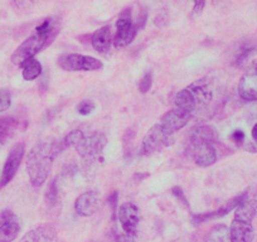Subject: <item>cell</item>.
<instances>
[{"label":"cell","instance_id":"cell-1","mask_svg":"<svg viewBox=\"0 0 257 242\" xmlns=\"http://www.w3.org/2000/svg\"><path fill=\"white\" fill-rule=\"evenodd\" d=\"M62 150L61 143L43 142L34 145L27 155V172L33 187H41L48 179L54 160Z\"/></svg>","mask_w":257,"mask_h":242},{"label":"cell","instance_id":"cell-2","mask_svg":"<svg viewBox=\"0 0 257 242\" xmlns=\"http://www.w3.org/2000/svg\"><path fill=\"white\" fill-rule=\"evenodd\" d=\"M57 19L51 17L47 18L36 28V33L27 38L12 56V62L17 66H22L29 59L34 58L37 54L49 46L58 34Z\"/></svg>","mask_w":257,"mask_h":242},{"label":"cell","instance_id":"cell-3","mask_svg":"<svg viewBox=\"0 0 257 242\" xmlns=\"http://www.w3.org/2000/svg\"><path fill=\"white\" fill-rule=\"evenodd\" d=\"M106 143L107 139L101 133H91L90 135H85L81 130H73L64 138L63 142H61V145L62 149L75 148L83 163L91 167L101 160Z\"/></svg>","mask_w":257,"mask_h":242},{"label":"cell","instance_id":"cell-4","mask_svg":"<svg viewBox=\"0 0 257 242\" xmlns=\"http://www.w3.org/2000/svg\"><path fill=\"white\" fill-rule=\"evenodd\" d=\"M257 213L256 199L247 198L234 209L233 221L229 228L231 242H252L254 238V228L252 221Z\"/></svg>","mask_w":257,"mask_h":242},{"label":"cell","instance_id":"cell-5","mask_svg":"<svg viewBox=\"0 0 257 242\" xmlns=\"http://www.w3.org/2000/svg\"><path fill=\"white\" fill-rule=\"evenodd\" d=\"M58 67L68 72H88V71H100L103 68L101 61L91 56H83L78 53L62 54L57 62Z\"/></svg>","mask_w":257,"mask_h":242},{"label":"cell","instance_id":"cell-6","mask_svg":"<svg viewBox=\"0 0 257 242\" xmlns=\"http://www.w3.org/2000/svg\"><path fill=\"white\" fill-rule=\"evenodd\" d=\"M139 31L140 28L138 26V22L133 21L132 11L126 9L120 14L117 23H116V34L113 37V44L117 48H123V47L128 46L134 41Z\"/></svg>","mask_w":257,"mask_h":242},{"label":"cell","instance_id":"cell-7","mask_svg":"<svg viewBox=\"0 0 257 242\" xmlns=\"http://www.w3.org/2000/svg\"><path fill=\"white\" fill-rule=\"evenodd\" d=\"M173 143H174V135H170L169 133L165 132L162 125L157 123L145 134L140 152H142L143 155H152L162 150L163 148L169 147Z\"/></svg>","mask_w":257,"mask_h":242},{"label":"cell","instance_id":"cell-8","mask_svg":"<svg viewBox=\"0 0 257 242\" xmlns=\"http://www.w3.org/2000/svg\"><path fill=\"white\" fill-rule=\"evenodd\" d=\"M190 154L193 160L199 167H209L213 165L217 160V149L214 142L209 140H192L189 142Z\"/></svg>","mask_w":257,"mask_h":242},{"label":"cell","instance_id":"cell-9","mask_svg":"<svg viewBox=\"0 0 257 242\" xmlns=\"http://www.w3.org/2000/svg\"><path fill=\"white\" fill-rule=\"evenodd\" d=\"M117 218L125 234L134 237L138 233L140 222V208L133 202L121 204L117 211Z\"/></svg>","mask_w":257,"mask_h":242},{"label":"cell","instance_id":"cell-10","mask_svg":"<svg viewBox=\"0 0 257 242\" xmlns=\"http://www.w3.org/2000/svg\"><path fill=\"white\" fill-rule=\"evenodd\" d=\"M24 152H26V149H24L23 143H17L13 145L3 167L2 175H0V189L4 188L16 177L17 172L21 167L22 160H23Z\"/></svg>","mask_w":257,"mask_h":242},{"label":"cell","instance_id":"cell-11","mask_svg":"<svg viewBox=\"0 0 257 242\" xmlns=\"http://www.w3.org/2000/svg\"><path fill=\"white\" fill-rule=\"evenodd\" d=\"M247 198H248V192H243V193L238 194V196H236L234 198L229 199V201L227 202L226 206H223L222 208H218V209H216V211H212V212H204V213L193 214L192 222L196 224V226H198V224L206 223V222L209 221V219L222 218V217H224L226 214H228L231 211L236 209L237 207H238L239 204H241L242 202Z\"/></svg>","mask_w":257,"mask_h":242},{"label":"cell","instance_id":"cell-12","mask_svg":"<svg viewBox=\"0 0 257 242\" xmlns=\"http://www.w3.org/2000/svg\"><path fill=\"white\" fill-rule=\"evenodd\" d=\"M21 232V222L18 216L9 209L0 213V242H12Z\"/></svg>","mask_w":257,"mask_h":242},{"label":"cell","instance_id":"cell-13","mask_svg":"<svg viewBox=\"0 0 257 242\" xmlns=\"http://www.w3.org/2000/svg\"><path fill=\"white\" fill-rule=\"evenodd\" d=\"M238 95L244 101H257V62L239 80Z\"/></svg>","mask_w":257,"mask_h":242},{"label":"cell","instance_id":"cell-14","mask_svg":"<svg viewBox=\"0 0 257 242\" xmlns=\"http://www.w3.org/2000/svg\"><path fill=\"white\" fill-rule=\"evenodd\" d=\"M100 196L96 191H87L77 197L75 202V211L78 216L88 217L92 216L98 208Z\"/></svg>","mask_w":257,"mask_h":242},{"label":"cell","instance_id":"cell-15","mask_svg":"<svg viewBox=\"0 0 257 242\" xmlns=\"http://www.w3.org/2000/svg\"><path fill=\"white\" fill-rule=\"evenodd\" d=\"M190 118L188 116H185L184 113H182L180 111H178L177 108L173 107L172 110L168 111L167 113L163 115V117L160 118L158 123L162 125L163 129L167 133H169L170 135H175V133L179 132L180 129L185 127L188 124V121Z\"/></svg>","mask_w":257,"mask_h":242},{"label":"cell","instance_id":"cell-16","mask_svg":"<svg viewBox=\"0 0 257 242\" xmlns=\"http://www.w3.org/2000/svg\"><path fill=\"white\" fill-rule=\"evenodd\" d=\"M58 234L54 227L41 224L27 232L19 242H57Z\"/></svg>","mask_w":257,"mask_h":242},{"label":"cell","instance_id":"cell-17","mask_svg":"<svg viewBox=\"0 0 257 242\" xmlns=\"http://www.w3.org/2000/svg\"><path fill=\"white\" fill-rule=\"evenodd\" d=\"M113 42L112 36H111V28L108 26L101 27L100 29L92 34L91 43H92L93 49L98 53H107L110 51L111 43Z\"/></svg>","mask_w":257,"mask_h":242},{"label":"cell","instance_id":"cell-18","mask_svg":"<svg viewBox=\"0 0 257 242\" xmlns=\"http://www.w3.org/2000/svg\"><path fill=\"white\" fill-rule=\"evenodd\" d=\"M19 123L14 117H0V148H3L18 130Z\"/></svg>","mask_w":257,"mask_h":242},{"label":"cell","instance_id":"cell-19","mask_svg":"<svg viewBox=\"0 0 257 242\" xmlns=\"http://www.w3.org/2000/svg\"><path fill=\"white\" fill-rule=\"evenodd\" d=\"M22 67V75L26 81H33L42 75V65L36 58H32L24 62Z\"/></svg>","mask_w":257,"mask_h":242},{"label":"cell","instance_id":"cell-20","mask_svg":"<svg viewBox=\"0 0 257 242\" xmlns=\"http://www.w3.org/2000/svg\"><path fill=\"white\" fill-rule=\"evenodd\" d=\"M206 242H231L229 238V228L224 224H217L207 234Z\"/></svg>","mask_w":257,"mask_h":242},{"label":"cell","instance_id":"cell-21","mask_svg":"<svg viewBox=\"0 0 257 242\" xmlns=\"http://www.w3.org/2000/svg\"><path fill=\"white\" fill-rule=\"evenodd\" d=\"M46 201L49 206H54L58 201V178H54L46 193Z\"/></svg>","mask_w":257,"mask_h":242},{"label":"cell","instance_id":"cell-22","mask_svg":"<svg viewBox=\"0 0 257 242\" xmlns=\"http://www.w3.org/2000/svg\"><path fill=\"white\" fill-rule=\"evenodd\" d=\"M254 49L251 48V47H243V48L239 51L238 56L236 57V61H234V63H236V66H238V67H241L243 63H246L247 61H248L249 58H251V56L253 54Z\"/></svg>","mask_w":257,"mask_h":242},{"label":"cell","instance_id":"cell-23","mask_svg":"<svg viewBox=\"0 0 257 242\" xmlns=\"http://www.w3.org/2000/svg\"><path fill=\"white\" fill-rule=\"evenodd\" d=\"M95 107L96 106H95V103H93V101L83 100L77 105V111H78V113H81V115L86 116V115H90V113H92L93 111H95Z\"/></svg>","mask_w":257,"mask_h":242},{"label":"cell","instance_id":"cell-24","mask_svg":"<svg viewBox=\"0 0 257 242\" xmlns=\"http://www.w3.org/2000/svg\"><path fill=\"white\" fill-rule=\"evenodd\" d=\"M12 105V95L9 91L0 90V112L7 111Z\"/></svg>","mask_w":257,"mask_h":242},{"label":"cell","instance_id":"cell-25","mask_svg":"<svg viewBox=\"0 0 257 242\" xmlns=\"http://www.w3.org/2000/svg\"><path fill=\"white\" fill-rule=\"evenodd\" d=\"M37 3H38V0H14V7H16L18 11L27 12L31 11Z\"/></svg>","mask_w":257,"mask_h":242},{"label":"cell","instance_id":"cell-26","mask_svg":"<svg viewBox=\"0 0 257 242\" xmlns=\"http://www.w3.org/2000/svg\"><path fill=\"white\" fill-rule=\"evenodd\" d=\"M152 86H153L152 73H150V72L145 73L144 77H143L142 80H140V82H139V91L142 93H147L148 91L152 88Z\"/></svg>","mask_w":257,"mask_h":242},{"label":"cell","instance_id":"cell-27","mask_svg":"<svg viewBox=\"0 0 257 242\" xmlns=\"http://www.w3.org/2000/svg\"><path fill=\"white\" fill-rule=\"evenodd\" d=\"M193 2H194V6H193L192 18H197L203 12L204 6H206V0H193Z\"/></svg>","mask_w":257,"mask_h":242},{"label":"cell","instance_id":"cell-28","mask_svg":"<svg viewBox=\"0 0 257 242\" xmlns=\"http://www.w3.org/2000/svg\"><path fill=\"white\" fill-rule=\"evenodd\" d=\"M172 192H173V194H174V196L179 199V202L183 204V206L187 207V208H189V202H188L187 197H185L184 192H183V189L180 188V187H174V188L172 189Z\"/></svg>","mask_w":257,"mask_h":242},{"label":"cell","instance_id":"cell-29","mask_svg":"<svg viewBox=\"0 0 257 242\" xmlns=\"http://www.w3.org/2000/svg\"><path fill=\"white\" fill-rule=\"evenodd\" d=\"M231 139L236 144H242L244 142V133L242 130H234L231 134Z\"/></svg>","mask_w":257,"mask_h":242},{"label":"cell","instance_id":"cell-30","mask_svg":"<svg viewBox=\"0 0 257 242\" xmlns=\"http://www.w3.org/2000/svg\"><path fill=\"white\" fill-rule=\"evenodd\" d=\"M107 199H108V203H110L111 206H112L113 213H117V212H116V202H117V192L113 191L112 193H111L110 196H108Z\"/></svg>","mask_w":257,"mask_h":242},{"label":"cell","instance_id":"cell-31","mask_svg":"<svg viewBox=\"0 0 257 242\" xmlns=\"http://www.w3.org/2000/svg\"><path fill=\"white\" fill-rule=\"evenodd\" d=\"M113 242H133V237L127 236V234H120L116 237Z\"/></svg>","mask_w":257,"mask_h":242},{"label":"cell","instance_id":"cell-32","mask_svg":"<svg viewBox=\"0 0 257 242\" xmlns=\"http://www.w3.org/2000/svg\"><path fill=\"white\" fill-rule=\"evenodd\" d=\"M252 139H253L254 143L257 144V123L254 124V127L252 128Z\"/></svg>","mask_w":257,"mask_h":242},{"label":"cell","instance_id":"cell-33","mask_svg":"<svg viewBox=\"0 0 257 242\" xmlns=\"http://www.w3.org/2000/svg\"><path fill=\"white\" fill-rule=\"evenodd\" d=\"M221 3V0H213V4H219Z\"/></svg>","mask_w":257,"mask_h":242}]
</instances>
